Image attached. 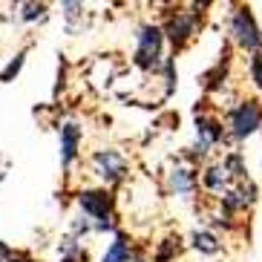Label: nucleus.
<instances>
[{
  "instance_id": "obj_9",
  "label": "nucleus",
  "mask_w": 262,
  "mask_h": 262,
  "mask_svg": "<svg viewBox=\"0 0 262 262\" xmlns=\"http://www.w3.org/2000/svg\"><path fill=\"white\" fill-rule=\"evenodd\" d=\"M136 256V248H133V239L127 236L124 231H116L113 233V242L107 245L101 262H130Z\"/></svg>"
},
{
  "instance_id": "obj_6",
  "label": "nucleus",
  "mask_w": 262,
  "mask_h": 262,
  "mask_svg": "<svg viewBox=\"0 0 262 262\" xmlns=\"http://www.w3.org/2000/svg\"><path fill=\"white\" fill-rule=\"evenodd\" d=\"M199 15L202 12H176V15H170L162 26V35L164 40L173 43V49H182L187 47L196 35V26H199Z\"/></svg>"
},
{
  "instance_id": "obj_13",
  "label": "nucleus",
  "mask_w": 262,
  "mask_h": 262,
  "mask_svg": "<svg viewBox=\"0 0 262 262\" xmlns=\"http://www.w3.org/2000/svg\"><path fill=\"white\" fill-rule=\"evenodd\" d=\"M179 251H182V239L179 236H167L159 242V248H156V262H173L179 256Z\"/></svg>"
},
{
  "instance_id": "obj_16",
  "label": "nucleus",
  "mask_w": 262,
  "mask_h": 262,
  "mask_svg": "<svg viewBox=\"0 0 262 262\" xmlns=\"http://www.w3.org/2000/svg\"><path fill=\"white\" fill-rule=\"evenodd\" d=\"M248 72H251V81H254V86L262 93V49L251 55V61H248Z\"/></svg>"
},
{
  "instance_id": "obj_14",
  "label": "nucleus",
  "mask_w": 262,
  "mask_h": 262,
  "mask_svg": "<svg viewBox=\"0 0 262 262\" xmlns=\"http://www.w3.org/2000/svg\"><path fill=\"white\" fill-rule=\"evenodd\" d=\"M24 63H26V49H24V52H17L15 58H12V61L6 63V70L0 72V81H3V84H12V81H15L17 75H20Z\"/></svg>"
},
{
  "instance_id": "obj_7",
  "label": "nucleus",
  "mask_w": 262,
  "mask_h": 262,
  "mask_svg": "<svg viewBox=\"0 0 262 262\" xmlns=\"http://www.w3.org/2000/svg\"><path fill=\"white\" fill-rule=\"evenodd\" d=\"M222 136H225V127H222V121L219 118H213V116H196V156H208L210 153V147H216L219 141H222Z\"/></svg>"
},
{
  "instance_id": "obj_10",
  "label": "nucleus",
  "mask_w": 262,
  "mask_h": 262,
  "mask_svg": "<svg viewBox=\"0 0 262 262\" xmlns=\"http://www.w3.org/2000/svg\"><path fill=\"white\" fill-rule=\"evenodd\" d=\"M167 185H170V193H176V196H190L199 185V176H196L193 167H173L167 173Z\"/></svg>"
},
{
  "instance_id": "obj_1",
  "label": "nucleus",
  "mask_w": 262,
  "mask_h": 262,
  "mask_svg": "<svg viewBox=\"0 0 262 262\" xmlns=\"http://www.w3.org/2000/svg\"><path fill=\"white\" fill-rule=\"evenodd\" d=\"M78 208L90 222L93 233H116V196L107 187H81L75 196Z\"/></svg>"
},
{
  "instance_id": "obj_5",
  "label": "nucleus",
  "mask_w": 262,
  "mask_h": 262,
  "mask_svg": "<svg viewBox=\"0 0 262 262\" xmlns=\"http://www.w3.org/2000/svg\"><path fill=\"white\" fill-rule=\"evenodd\" d=\"M231 38L236 47L248 49L251 55L262 49V29L256 24L251 6H236V12L231 15Z\"/></svg>"
},
{
  "instance_id": "obj_12",
  "label": "nucleus",
  "mask_w": 262,
  "mask_h": 262,
  "mask_svg": "<svg viewBox=\"0 0 262 262\" xmlns=\"http://www.w3.org/2000/svg\"><path fill=\"white\" fill-rule=\"evenodd\" d=\"M190 245L196 248L199 254H216V251L222 248V242H219L210 231H193L190 233Z\"/></svg>"
},
{
  "instance_id": "obj_17",
  "label": "nucleus",
  "mask_w": 262,
  "mask_h": 262,
  "mask_svg": "<svg viewBox=\"0 0 262 262\" xmlns=\"http://www.w3.org/2000/svg\"><path fill=\"white\" fill-rule=\"evenodd\" d=\"M6 259H12V248L6 242H0V262H6Z\"/></svg>"
},
{
  "instance_id": "obj_18",
  "label": "nucleus",
  "mask_w": 262,
  "mask_h": 262,
  "mask_svg": "<svg viewBox=\"0 0 262 262\" xmlns=\"http://www.w3.org/2000/svg\"><path fill=\"white\" fill-rule=\"evenodd\" d=\"M130 262H147V259H144V256H133Z\"/></svg>"
},
{
  "instance_id": "obj_15",
  "label": "nucleus",
  "mask_w": 262,
  "mask_h": 262,
  "mask_svg": "<svg viewBox=\"0 0 262 262\" xmlns=\"http://www.w3.org/2000/svg\"><path fill=\"white\" fill-rule=\"evenodd\" d=\"M20 20L32 24V20H47V6L43 3H20Z\"/></svg>"
},
{
  "instance_id": "obj_2",
  "label": "nucleus",
  "mask_w": 262,
  "mask_h": 262,
  "mask_svg": "<svg viewBox=\"0 0 262 262\" xmlns=\"http://www.w3.org/2000/svg\"><path fill=\"white\" fill-rule=\"evenodd\" d=\"M164 35H162V26H153V24H144L139 26L136 32V52H133V63L144 72H156L164 61Z\"/></svg>"
},
{
  "instance_id": "obj_11",
  "label": "nucleus",
  "mask_w": 262,
  "mask_h": 262,
  "mask_svg": "<svg viewBox=\"0 0 262 262\" xmlns=\"http://www.w3.org/2000/svg\"><path fill=\"white\" fill-rule=\"evenodd\" d=\"M202 185L213 193H222L225 187H228V170H225L222 164H210V167L202 173Z\"/></svg>"
},
{
  "instance_id": "obj_8",
  "label": "nucleus",
  "mask_w": 262,
  "mask_h": 262,
  "mask_svg": "<svg viewBox=\"0 0 262 262\" xmlns=\"http://www.w3.org/2000/svg\"><path fill=\"white\" fill-rule=\"evenodd\" d=\"M81 136H84V130L75 121H63L58 127V147H61V167L63 170H70L72 162L78 159V153H81Z\"/></svg>"
},
{
  "instance_id": "obj_3",
  "label": "nucleus",
  "mask_w": 262,
  "mask_h": 262,
  "mask_svg": "<svg viewBox=\"0 0 262 262\" xmlns=\"http://www.w3.org/2000/svg\"><path fill=\"white\" fill-rule=\"evenodd\" d=\"M262 127V101L259 98H245L228 113V133L231 139L242 141L251 139L256 130Z\"/></svg>"
},
{
  "instance_id": "obj_4",
  "label": "nucleus",
  "mask_w": 262,
  "mask_h": 262,
  "mask_svg": "<svg viewBox=\"0 0 262 262\" xmlns=\"http://www.w3.org/2000/svg\"><path fill=\"white\" fill-rule=\"evenodd\" d=\"M90 167H93V173H95V176H98L107 187L121 185L124 179L130 176V164H127V159H124L118 150H113V147L95 150L93 159H90Z\"/></svg>"
}]
</instances>
